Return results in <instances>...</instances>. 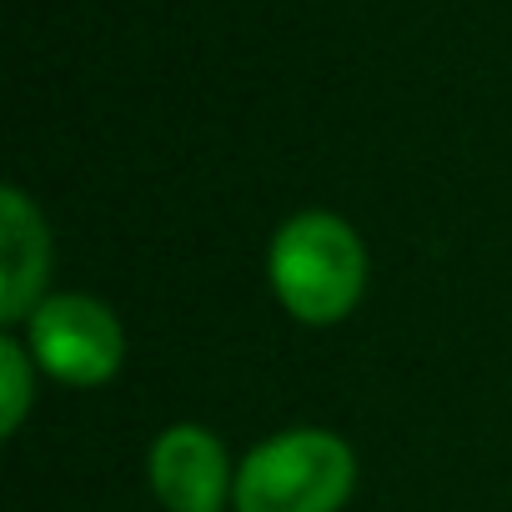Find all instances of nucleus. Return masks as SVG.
I'll use <instances>...</instances> for the list:
<instances>
[{"instance_id": "nucleus-6", "label": "nucleus", "mask_w": 512, "mask_h": 512, "mask_svg": "<svg viewBox=\"0 0 512 512\" xmlns=\"http://www.w3.org/2000/svg\"><path fill=\"white\" fill-rule=\"evenodd\" d=\"M36 357L26 352L21 337H0V432L16 437L36 407Z\"/></svg>"}, {"instance_id": "nucleus-2", "label": "nucleus", "mask_w": 512, "mask_h": 512, "mask_svg": "<svg viewBox=\"0 0 512 512\" xmlns=\"http://www.w3.org/2000/svg\"><path fill=\"white\" fill-rule=\"evenodd\" d=\"M357 492V452L332 427H282L241 452L231 512H342Z\"/></svg>"}, {"instance_id": "nucleus-4", "label": "nucleus", "mask_w": 512, "mask_h": 512, "mask_svg": "<svg viewBox=\"0 0 512 512\" xmlns=\"http://www.w3.org/2000/svg\"><path fill=\"white\" fill-rule=\"evenodd\" d=\"M146 487L166 512H226L236 492V462L211 427L171 422L146 447Z\"/></svg>"}, {"instance_id": "nucleus-5", "label": "nucleus", "mask_w": 512, "mask_h": 512, "mask_svg": "<svg viewBox=\"0 0 512 512\" xmlns=\"http://www.w3.org/2000/svg\"><path fill=\"white\" fill-rule=\"evenodd\" d=\"M51 221L36 206V196L16 181L0 186V322L21 327L51 292Z\"/></svg>"}, {"instance_id": "nucleus-3", "label": "nucleus", "mask_w": 512, "mask_h": 512, "mask_svg": "<svg viewBox=\"0 0 512 512\" xmlns=\"http://www.w3.org/2000/svg\"><path fill=\"white\" fill-rule=\"evenodd\" d=\"M21 342L36 357L41 377L91 392L126 367V327L111 302L91 292H51L26 322Z\"/></svg>"}, {"instance_id": "nucleus-1", "label": "nucleus", "mask_w": 512, "mask_h": 512, "mask_svg": "<svg viewBox=\"0 0 512 512\" xmlns=\"http://www.w3.org/2000/svg\"><path fill=\"white\" fill-rule=\"evenodd\" d=\"M367 277V241L337 211H297L267 241V287L282 302V312L302 327L347 322L367 297Z\"/></svg>"}]
</instances>
